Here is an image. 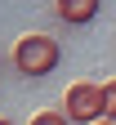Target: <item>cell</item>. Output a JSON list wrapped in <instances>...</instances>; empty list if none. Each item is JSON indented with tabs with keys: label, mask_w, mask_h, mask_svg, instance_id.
<instances>
[{
	"label": "cell",
	"mask_w": 116,
	"mask_h": 125,
	"mask_svg": "<svg viewBox=\"0 0 116 125\" xmlns=\"http://www.w3.org/2000/svg\"><path fill=\"white\" fill-rule=\"evenodd\" d=\"M0 62H5V58H0Z\"/></svg>",
	"instance_id": "8"
},
{
	"label": "cell",
	"mask_w": 116,
	"mask_h": 125,
	"mask_svg": "<svg viewBox=\"0 0 116 125\" xmlns=\"http://www.w3.org/2000/svg\"><path fill=\"white\" fill-rule=\"evenodd\" d=\"M31 125H72V121L63 116V112H36V116H31Z\"/></svg>",
	"instance_id": "5"
},
{
	"label": "cell",
	"mask_w": 116,
	"mask_h": 125,
	"mask_svg": "<svg viewBox=\"0 0 116 125\" xmlns=\"http://www.w3.org/2000/svg\"><path fill=\"white\" fill-rule=\"evenodd\" d=\"M98 125H112V121H98Z\"/></svg>",
	"instance_id": "7"
},
{
	"label": "cell",
	"mask_w": 116,
	"mask_h": 125,
	"mask_svg": "<svg viewBox=\"0 0 116 125\" xmlns=\"http://www.w3.org/2000/svg\"><path fill=\"white\" fill-rule=\"evenodd\" d=\"M58 112L67 116L72 125H98V121H103V85H94V81H76V85H67Z\"/></svg>",
	"instance_id": "2"
},
{
	"label": "cell",
	"mask_w": 116,
	"mask_h": 125,
	"mask_svg": "<svg viewBox=\"0 0 116 125\" xmlns=\"http://www.w3.org/2000/svg\"><path fill=\"white\" fill-rule=\"evenodd\" d=\"M54 13H58L67 27H85V22H94L98 0H58V5H54Z\"/></svg>",
	"instance_id": "3"
},
{
	"label": "cell",
	"mask_w": 116,
	"mask_h": 125,
	"mask_svg": "<svg viewBox=\"0 0 116 125\" xmlns=\"http://www.w3.org/2000/svg\"><path fill=\"white\" fill-rule=\"evenodd\" d=\"M0 125H13V121H9V116H0Z\"/></svg>",
	"instance_id": "6"
},
{
	"label": "cell",
	"mask_w": 116,
	"mask_h": 125,
	"mask_svg": "<svg viewBox=\"0 0 116 125\" xmlns=\"http://www.w3.org/2000/svg\"><path fill=\"white\" fill-rule=\"evenodd\" d=\"M58 62H63V49H58L54 36H45V31H31V36H22L13 45V67L22 76H49Z\"/></svg>",
	"instance_id": "1"
},
{
	"label": "cell",
	"mask_w": 116,
	"mask_h": 125,
	"mask_svg": "<svg viewBox=\"0 0 116 125\" xmlns=\"http://www.w3.org/2000/svg\"><path fill=\"white\" fill-rule=\"evenodd\" d=\"M103 121L116 125V81H103Z\"/></svg>",
	"instance_id": "4"
}]
</instances>
